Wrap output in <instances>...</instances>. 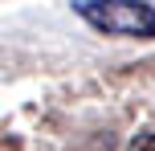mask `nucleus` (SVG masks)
<instances>
[{
	"label": "nucleus",
	"mask_w": 155,
	"mask_h": 151,
	"mask_svg": "<svg viewBox=\"0 0 155 151\" xmlns=\"http://www.w3.org/2000/svg\"><path fill=\"white\" fill-rule=\"evenodd\" d=\"M74 12L110 37H139V41L155 37V8L147 0H78Z\"/></svg>",
	"instance_id": "1"
},
{
	"label": "nucleus",
	"mask_w": 155,
	"mask_h": 151,
	"mask_svg": "<svg viewBox=\"0 0 155 151\" xmlns=\"http://www.w3.org/2000/svg\"><path fill=\"white\" fill-rule=\"evenodd\" d=\"M131 151H155V135H139L131 143Z\"/></svg>",
	"instance_id": "2"
}]
</instances>
